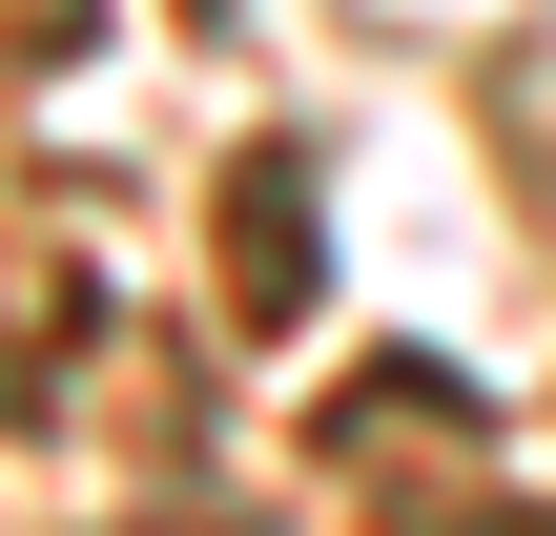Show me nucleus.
Instances as JSON below:
<instances>
[{"label": "nucleus", "instance_id": "obj_1", "mask_svg": "<svg viewBox=\"0 0 556 536\" xmlns=\"http://www.w3.org/2000/svg\"><path fill=\"white\" fill-rule=\"evenodd\" d=\"M227 310H248V331L309 310V165H248V186H227Z\"/></svg>", "mask_w": 556, "mask_h": 536}, {"label": "nucleus", "instance_id": "obj_2", "mask_svg": "<svg viewBox=\"0 0 556 536\" xmlns=\"http://www.w3.org/2000/svg\"><path fill=\"white\" fill-rule=\"evenodd\" d=\"M392 536H556V516H536V496H413Z\"/></svg>", "mask_w": 556, "mask_h": 536}, {"label": "nucleus", "instance_id": "obj_3", "mask_svg": "<svg viewBox=\"0 0 556 536\" xmlns=\"http://www.w3.org/2000/svg\"><path fill=\"white\" fill-rule=\"evenodd\" d=\"M144 536H248V516H144Z\"/></svg>", "mask_w": 556, "mask_h": 536}, {"label": "nucleus", "instance_id": "obj_4", "mask_svg": "<svg viewBox=\"0 0 556 536\" xmlns=\"http://www.w3.org/2000/svg\"><path fill=\"white\" fill-rule=\"evenodd\" d=\"M186 21H227V0H186Z\"/></svg>", "mask_w": 556, "mask_h": 536}]
</instances>
